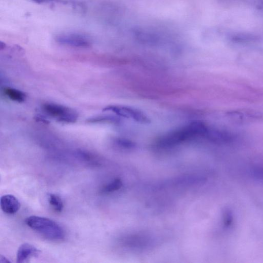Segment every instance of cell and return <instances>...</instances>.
<instances>
[{
	"instance_id": "obj_1",
	"label": "cell",
	"mask_w": 263,
	"mask_h": 263,
	"mask_svg": "<svg viewBox=\"0 0 263 263\" xmlns=\"http://www.w3.org/2000/svg\"><path fill=\"white\" fill-rule=\"evenodd\" d=\"M211 129L202 122H192L160 138L157 142V147L160 149L170 148L196 138L208 139Z\"/></svg>"
},
{
	"instance_id": "obj_2",
	"label": "cell",
	"mask_w": 263,
	"mask_h": 263,
	"mask_svg": "<svg viewBox=\"0 0 263 263\" xmlns=\"http://www.w3.org/2000/svg\"><path fill=\"white\" fill-rule=\"evenodd\" d=\"M25 223L32 230L50 240L59 241L65 237L63 228L48 218L30 216L26 219Z\"/></svg>"
},
{
	"instance_id": "obj_3",
	"label": "cell",
	"mask_w": 263,
	"mask_h": 263,
	"mask_svg": "<svg viewBox=\"0 0 263 263\" xmlns=\"http://www.w3.org/2000/svg\"><path fill=\"white\" fill-rule=\"evenodd\" d=\"M42 110L49 116L64 124H74L79 118V113L74 109L63 105L46 103L42 106Z\"/></svg>"
},
{
	"instance_id": "obj_4",
	"label": "cell",
	"mask_w": 263,
	"mask_h": 263,
	"mask_svg": "<svg viewBox=\"0 0 263 263\" xmlns=\"http://www.w3.org/2000/svg\"><path fill=\"white\" fill-rule=\"evenodd\" d=\"M104 111L111 112L119 117H124L134 120L142 124L150 123L149 118L141 111L131 107L123 105H109L103 109Z\"/></svg>"
},
{
	"instance_id": "obj_5",
	"label": "cell",
	"mask_w": 263,
	"mask_h": 263,
	"mask_svg": "<svg viewBox=\"0 0 263 263\" xmlns=\"http://www.w3.org/2000/svg\"><path fill=\"white\" fill-rule=\"evenodd\" d=\"M55 40L61 45L75 48L87 49L92 45L89 37L77 33L59 35L56 37Z\"/></svg>"
},
{
	"instance_id": "obj_6",
	"label": "cell",
	"mask_w": 263,
	"mask_h": 263,
	"mask_svg": "<svg viewBox=\"0 0 263 263\" xmlns=\"http://www.w3.org/2000/svg\"><path fill=\"white\" fill-rule=\"evenodd\" d=\"M226 115L230 121L239 124L255 123L263 118V115L260 112L249 109L230 110L227 112Z\"/></svg>"
},
{
	"instance_id": "obj_7",
	"label": "cell",
	"mask_w": 263,
	"mask_h": 263,
	"mask_svg": "<svg viewBox=\"0 0 263 263\" xmlns=\"http://www.w3.org/2000/svg\"><path fill=\"white\" fill-rule=\"evenodd\" d=\"M2 211L8 214H14L19 210L21 205L16 197L11 194L2 196L0 201Z\"/></svg>"
},
{
	"instance_id": "obj_8",
	"label": "cell",
	"mask_w": 263,
	"mask_h": 263,
	"mask_svg": "<svg viewBox=\"0 0 263 263\" xmlns=\"http://www.w3.org/2000/svg\"><path fill=\"white\" fill-rule=\"evenodd\" d=\"M40 251L34 246L28 243L21 245L19 248L17 254V262L23 263L26 262L32 257H37Z\"/></svg>"
},
{
	"instance_id": "obj_9",
	"label": "cell",
	"mask_w": 263,
	"mask_h": 263,
	"mask_svg": "<svg viewBox=\"0 0 263 263\" xmlns=\"http://www.w3.org/2000/svg\"><path fill=\"white\" fill-rule=\"evenodd\" d=\"M3 93L10 100L19 103L24 102L26 98L23 92L9 87L3 89Z\"/></svg>"
},
{
	"instance_id": "obj_10",
	"label": "cell",
	"mask_w": 263,
	"mask_h": 263,
	"mask_svg": "<svg viewBox=\"0 0 263 263\" xmlns=\"http://www.w3.org/2000/svg\"><path fill=\"white\" fill-rule=\"evenodd\" d=\"M119 122V119L117 117L111 115H101L90 118L86 120L87 123L101 124L109 123L116 124Z\"/></svg>"
},
{
	"instance_id": "obj_11",
	"label": "cell",
	"mask_w": 263,
	"mask_h": 263,
	"mask_svg": "<svg viewBox=\"0 0 263 263\" xmlns=\"http://www.w3.org/2000/svg\"><path fill=\"white\" fill-rule=\"evenodd\" d=\"M32 2L37 4H48V3H55L61 4L62 5H70L76 8L79 7H83L81 3L79 2L72 1V0H32Z\"/></svg>"
},
{
	"instance_id": "obj_12",
	"label": "cell",
	"mask_w": 263,
	"mask_h": 263,
	"mask_svg": "<svg viewBox=\"0 0 263 263\" xmlns=\"http://www.w3.org/2000/svg\"><path fill=\"white\" fill-rule=\"evenodd\" d=\"M49 202L53 209L57 212H61L64 207L63 203L60 197L54 194L49 196Z\"/></svg>"
},
{
	"instance_id": "obj_13",
	"label": "cell",
	"mask_w": 263,
	"mask_h": 263,
	"mask_svg": "<svg viewBox=\"0 0 263 263\" xmlns=\"http://www.w3.org/2000/svg\"><path fill=\"white\" fill-rule=\"evenodd\" d=\"M123 183L119 179H115L110 183H108L102 189V193L107 194L114 192L121 188Z\"/></svg>"
},
{
	"instance_id": "obj_14",
	"label": "cell",
	"mask_w": 263,
	"mask_h": 263,
	"mask_svg": "<svg viewBox=\"0 0 263 263\" xmlns=\"http://www.w3.org/2000/svg\"><path fill=\"white\" fill-rule=\"evenodd\" d=\"M223 221L224 225L227 227H229L233 223L234 215L231 210L226 208L223 215Z\"/></svg>"
},
{
	"instance_id": "obj_15",
	"label": "cell",
	"mask_w": 263,
	"mask_h": 263,
	"mask_svg": "<svg viewBox=\"0 0 263 263\" xmlns=\"http://www.w3.org/2000/svg\"><path fill=\"white\" fill-rule=\"evenodd\" d=\"M250 173L255 180L263 183V167H254L251 169Z\"/></svg>"
},
{
	"instance_id": "obj_16",
	"label": "cell",
	"mask_w": 263,
	"mask_h": 263,
	"mask_svg": "<svg viewBox=\"0 0 263 263\" xmlns=\"http://www.w3.org/2000/svg\"><path fill=\"white\" fill-rule=\"evenodd\" d=\"M115 143L118 147L123 149H131L135 147V145L132 142L125 139H117Z\"/></svg>"
},
{
	"instance_id": "obj_17",
	"label": "cell",
	"mask_w": 263,
	"mask_h": 263,
	"mask_svg": "<svg viewBox=\"0 0 263 263\" xmlns=\"http://www.w3.org/2000/svg\"><path fill=\"white\" fill-rule=\"evenodd\" d=\"M0 263H10L11 262L5 256L1 255L0 256Z\"/></svg>"
},
{
	"instance_id": "obj_18",
	"label": "cell",
	"mask_w": 263,
	"mask_h": 263,
	"mask_svg": "<svg viewBox=\"0 0 263 263\" xmlns=\"http://www.w3.org/2000/svg\"><path fill=\"white\" fill-rule=\"evenodd\" d=\"M6 46L5 45V43L3 42H1V43H0V49H1V50L4 49L5 48H6Z\"/></svg>"
}]
</instances>
